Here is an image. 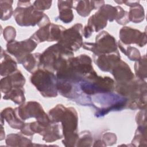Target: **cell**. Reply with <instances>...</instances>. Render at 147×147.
Masks as SVG:
<instances>
[{"label":"cell","mask_w":147,"mask_h":147,"mask_svg":"<svg viewBox=\"0 0 147 147\" xmlns=\"http://www.w3.org/2000/svg\"><path fill=\"white\" fill-rule=\"evenodd\" d=\"M49 118L55 122H61L64 140L63 144L66 146H75L79 135L76 133L78 127V115L75 109L65 107L57 105L49 111Z\"/></svg>","instance_id":"1"},{"label":"cell","mask_w":147,"mask_h":147,"mask_svg":"<svg viewBox=\"0 0 147 147\" xmlns=\"http://www.w3.org/2000/svg\"><path fill=\"white\" fill-rule=\"evenodd\" d=\"M13 12L17 24L20 26H34L40 28L50 23L48 17L42 11L36 10L30 2L20 1Z\"/></svg>","instance_id":"2"},{"label":"cell","mask_w":147,"mask_h":147,"mask_svg":"<svg viewBox=\"0 0 147 147\" xmlns=\"http://www.w3.org/2000/svg\"><path fill=\"white\" fill-rule=\"evenodd\" d=\"M74 53L68 51L59 43L49 47L41 54L40 67L49 71H59L74 57Z\"/></svg>","instance_id":"3"},{"label":"cell","mask_w":147,"mask_h":147,"mask_svg":"<svg viewBox=\"0 0 147 147\" xmlns=\"http://www.w3.org/2000/svg\"><path fill=\"white\" fill-rule=\"evenodd\" d=\"M56 78L50 71L42 68L33 73L30 81L44 97H56L57 95Z\"/></svg>","instance_id":"4"},{"label":"cell","mask_w":147,"mask_h":147,"mask_svg":"<svg viewBox=\"0 0 147 147\" xmlns=\"http://www.w3.org/2000/svg\"><path fill=\"white\" fill-rule=\"evenodd\" d=\"M83 47L94 52V55L108 54L118 51L115 39L107 32L99 33L95 38V42H84Z\"/></svg>","instance_id":"5"},{"label":"cell","mask_w":147,"mask_h":147,"mask_svg":"<svg viewBox=\"0 0 147 147\" xmlns=\"http://www.w3.org/2000/svg\"><path fill=\"white\" fill-rule=\"evenodd\" d=\"M83 26L81 24H76L63 32L58 42L65 49L76 51L83 46Z\"/></svg>","instance_id":"6"},{"label":"cell","mask_w":147,"mask_h":147,"mask_svg":"<svg viewBox=\"0 0 147 147\" xmlns=\"http://www.w3.org/2000/svg\"><path fill=\"white\" fill-rule=\"evenodd\" d=\"M37 46V43L31 37L21 41H12L6 45L7 52L15 56L18 62L21 63L22 59Z\"/></svg>","instance_id":"7"},{"label":"cell","mask_w":147,"mask_h":147,"mask_svg":"<svg viewBox=\"0 0 147 147\" xmlns=\"http://www.w3.org/2000/svg\"><path fill=\"white\" fill-rule=\"evenodd\" d=\"M65 28L51 22L47 25L41 27L31 37V38L38 42L47 41H55L60 40Z\"/></svg>","instance_id":"8"},{"label":"cell","mask_w":147,"mask_h":147,"mask_svg":"<svg viewBox=\"0 0 147 147\" xmlns=\"http://www.w3.org/2000/svg\"><path fill=\"white\" fill-rule=\"evenodd\" d=\"M17 110L19 117L23 121L31 117L36 118V120L49 117L44 112L40 104L34 101H29L25 103H22L18 107H17Z\"/></svg>","instance_id":"9"},{"label":"cell","mask_w":147,"mask_h":147,"mask_svg":"<svg viewBox=\"0 0 147 147\" xmlns=\"http://www.w3.org/2000/svg\"><path fill=\"white\" fill-rule=\"evenodd\" d=\"M119 38L120 41L125 45L136 44L142 47L146 44V33H142L130 27L122 28L119 32Z\"/></svg>","instance_id":"10"},{"label":"cell","mask_w":147,"mask_h":147,"mask_svg":"<svg viewBox=\"0 0 147 147\" xmlns=\"http://www.w3.org/2000/svg\"><path fill=\"white\" fill-rule=\"evenodd\" d=\"M25 79L22 73L17 70L14 72L2 78L1 80V90L5 94L15 88L23 87Z\"/></svg>","instance_id":"11"},{"label":"cell","mask_w":147,"mask_h":147,"mask_svg":"<svg viewBox=\"0 0 147 147\" xmlns=\"http://www.w3.org/2000/svg\"><path fill=\"white\" fill-rule=\"evenodd\" d=\"M110 72L118 84L128 82L134 78L129 66L121 60L114 65Z\"/></svg>","instance_id":"12"},{"label":"cell","mask_w":147,"mask_h":147,"mask_svg":"<svg viewBox=\"0 0 147 147\" xmlns=\"http://www.w3.org/2000/svg\"><path fill=\"white\" fill-rule=\"evenodd\" d=\"M118 51L108 54H103L93 56L94 62L103 71L110 72L114 65L119 61L120 56Z\"/></svg>","instance_id":"13"},{"label":"cell","mask_w":147,"mask_h":147,"mask_svg":"<svg viewBox=\"0 0 147 147\" xmlns=\"http://www.w3.org/2000/svg\"><path fill=\"white\" fill-rule=\"evenodd\" d=\"M1 118L5 119L10 127L16 129L21 130L25 124L19 117L17 108L13 109L11 107H7L3 110L1 112Z\"/></svg>","instance_id":"14"},{"label":"cell","mask_w":147,"mask_h":147,"mask_svg":"<svg viewBox=\"0 0 147 147\" xmlns=\"http://www.w3.org/2000/svg\"><path fill=\"white\" fill-rule=\"evenodd\" d=\"M74 1H59L58 7L59 10V19L65 24L71 22L74 19V14L72 10Z\"/></svg>","instance_id":"15"},{"label":"cell","mask_w":147,"mask_h":147,"mask_svg":"<svg viewBox=\"0 0 147 147\" xmlns=\"http://www.w3.org/2000/svg\"><path fill=\"white\" fill-rule=\"evenodd\" d=\"M75 2L77 3L74 8L76 9L78 13L83 17L88 16L92 10L100 7L103 5L102 3H104V1H79Z\"/></svg>","instance_id":"16"},{"label":"cell","mask_w":147,"mask_h":147,"mask_svg":"<svg viewBox=\"0 0 147 147\" xmlns=\"http://www.w3.org/2000/svg\"><path fill=\"white\" fill-rule=\"evenodd\" d=\"M1 57H3L1 64V76H7L17 69L16 62L2 49Z\"/></svg>","instance_id":"17"},{"label":"cell","mask_w":147,"mask_h":147,"mask_svg":"<svg viewBox=\"0 0 147 147\" xmlns=\"http://www.w3.org/2000/svg\"><path fill=\"white\" fill-rule=\"evenodd\" d=\"M40 56L41 54L39 53H29L22 59L20 64H22L26 71L33 73L40 67Z\"/></svg>","instance_id":"18"},{"label":"cell","mask_w":147,"mask_h":147,"mask_svg":"<svg viewBox=\"0 0 147 147\" xmlns=\"http://www.w3.org/2000/svg\"><path fill=\"white\" fill-rule=\"evenodd\" d=\"M107 18L98 10L89 18L87 26L92 32H98L107 25Z\"/></svg>","instance_id":"19"},{"label":"cell","mask_w":147,"mask_h":147,"mask_svg":"<svg viewBox=\"0 0 147 147\" xmlns=\"http://www.w3.org/2000/svg\"><path fill=\"white\" fill-rule=\"evenodd\" d=\"M8 146H32V141L18 134H10L6 139Z\"/></svg>","instance_id":"20"},{"label":"cell","mask_w":147,"mask_h":147,"mask_svg":"<svg viewBox=\"0 0 147 147\" xmlns=\"http://www.w3.org/2000/svg\"><path fill=\"white\" fill-rule=\"evenodd\" d=\"M4 99H10L15 103L20 105L24 103L25 98L24 96V90L22 88H15L5 94L3 97Z\"/></svg>","instance_id":"21"},{"label":"cell","mask_w":147,"mask_h":147,"mask_svg":"<svg viewBox=\"0 0 147 147\" xmlns=\"http://www.w3.org/2000/svg\"><path fill=\"white\" fill-rule=\"evenodd\" d=\"M144 10L140 4H138L131 7L129 13L130 21L134 23H139L144 20Z\"/></svg>","instance_id":"22"},{"label":"cell","mask_w":147,"mask_h":147,"mask_svg":"<svg viewBox=\"0 0 147 147\" xmlns=\"http://www.w3.org/2000/svg\"><path fill=\"white\" fill-rule=\"evenodd\" d=\"M134 70L138 78L144 80L146 78V58L144 55L135 63Z\"/></svg>","instance_id":"23"},{"label":"cell","mask_w":147,"mask_h":147,"mask_svg":"<svg viewBox=\"0 0 147 147\" xmlns=\"http://www.w3.org/2000/svg\"><path fill=\"white\" fill-rule=\"evenodd\" d=\"M118 45L121 51L125 55H126L130 60L137 61L140 59V53L139 51L136 48L130 47V45H129L127 48H125L121 41L118 42Z\"/></svg>","instance_id":"24"},{"label":"cell","mask_w":147,"mask_h":147,"mask_svg":"<svg viewBox=\"0 0 147 147\" xmlns=\"http://www.w3.org/2000/svg\"><path fill=\"white\" fill-rule=\"evenodd\" d=\"M13 1H1V20H7L9 19L13 12L12 3Z\"/></svg>","instance_id":"25"},{"label":"cell","mask_w":147,"mask_h":147,"mask_svg":"<svg viewBox=\"0 0 147 147\" xmlns=\"http://www.w3.org/2000/svg\"><path fill=\"white\" fill-rule=\"evenodd\" d=\"M81 133L80 137L79 136L77 142L80 143L78 146H91V143L92 142V137L88 131Z\"/></svg>","instance_id":"26"},{"label":"cell","mask_w":147,"mask_h":147,"mask_svg":"<svg viewBox=\"0 0 147 147\" xmlns=\"http://www.w3.org/2000/svg\"><path fill=\"white\" fill-rule=\"evenodd\" d=\"M16 36V32L15 29L11 26H8L4 29L3 36L4 38L7 41L10 42L14 40Z\"/></svg>","instance_id":"27"},{"label":"cell","mask_w":147,"mask_h":147,"mask_svg":"<svg viewBox=\"0 0 147 147\" xmlns=\"http://www.w3.org/2000/svg\"><path fill=\"white\" fill-rule=\"evenodd\" d=\"M51 1H36L33 3L34 8L40 11L48 10L51 6Z\"/></svg>","instance_id":"28"},{"label":"cell","mask_w":147,"mask_h":147,"mask_svg":"<svg viewBox=\"0 0 147 147\" xmlns=\"http://www.w3.org/2000/svg\"><path fill=\"white\" fill-rule=\"evenodd\" d=\"M103 139L104 142H105V145L106 142L107 143V145H111L114 143H115L117 140V137H116V136L112 133H106L103 134Z\"/></svg>","instance_id":"29"}]
</instances>
